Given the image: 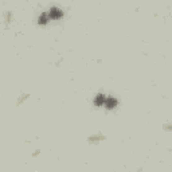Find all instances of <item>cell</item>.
<instances>
[{"label": "cell", "mask_w": 172, "mask_h": 172, "mask_svg": "<svg viewBox=\"0 0 172 172\" xmlns=\"http://www.w3.org/2000/svg\"><path fill=\"white\" fill-rule=\"evenodd\" d=\"M62 16H63V11L57 8V7H53L49 12V19H51V20H59V19H62Z\"/></svg>", "instance_id": "6da1fadb"}, {"label": "cell", "mask_w": 172, "mask_h": 172, "mask_svg": "<svg viewBox=\"0 0 172 172\" xmlns=\"http://www.w3.org/2000/svg\"><path fill=\"white\" fill-rule=\"evenodd\" d=\"M105 95L104 94H97L95 95V98H94V105L95 106H102L104 105V102H105Z\"/></svg>", "instance_id": "3957f363"}, {"label": "cell", "mask_w": 172, "mask_h": 172, "mask_svg": "<svg viewBox=\"0 0 172 172\" xmlns=\"http://www.w3.org/2000/svg\"><path fill=\"white\" fill-rule=\"evenodd\" d=\"M104 105L106 106V109L110 110V109H114V108L118 105V101H117V98H114V97H106Z\"/></svg>", "instance_id": "7a4b0ae2"}, {"label": "cell", "mask_w": 172, "mask_h": 172, "mask_svg": "<svg viewBox=\"0 0 172 172\" xmlns=\"http://www.w3.org/2000/svg\"><path fill=\"white\" fill-rule=\"evenodd\" d=\"M47 22H49V15H47V14H42L41 16H39V19H38V23L41 26L42 24H46Z\"/></svg>", "instance_id": "277c9868"}]
</instances>
